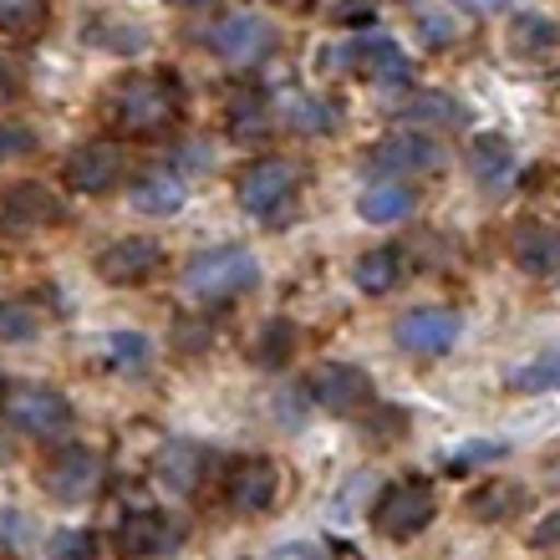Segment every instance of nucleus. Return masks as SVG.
Here are the masks:
<instances>
[{
	"label": "nucleus",
	"instance_id": "nucleus-1",
	"mask_svg": "<svg viewBox=\"0 0 560 560\" xmlns=\"http://www.w3.org/2000/svg\"><path fill=\"white\" fill-rule=\"evenodd\" d=\"M178 113H184V92H178L174 77L138 72V77H122L118 88L107 92V118L128 138L163 133V128L178 122Z\"/></svg>",
	"mask_w": 560,
	"mask_h": 560
},
{
	"label": "nucleus",
	"instance_id": "nucleus-2",
	"mask_svg": "<svg viewBox=\"0 0 560 560\" xmlns=\"http://www.w3.org/2000/svg\"><path fill=\"white\" fill-rule=\"evenodd\" d=\"M255 280H260V266H255V255L240 250V245L199 250L189 266H184V285H189V295H199V301H235V295L255 291Z\"/></svg>",
	"mask_w": 560,
	"mask_h": 560
},
{
	"label": "nucleus",
	"instance_id": "nucleus-3",
	"mask_svg": "<svg viewBox=\"0 0 560 560\" xmlns=\"http://www.w3.org/2000/svg\"><path fill=\"white\" fill-rule=\"evenodd\" d=\"M295 189H301V168L285 159H255L235 184L240 209L255 220H280L295 205Z\"/></svg>",
	"mask_w": 560,
	"mask_h": 560
},
{
	"label": "nucleus",
	"instance_id": "nucleus-4",
	"mask_svg": "<svg viewBox=\"0 0 560 560\" xmlns=\"http://www.w3.org/2000/svg\"><path fill=\"white\" fill-rule=\"evenodd\" d=\"M5 423L15 433H31V439H57L72 428V402L46 383H15L5 393Z\"/></svg>",
	"mask_w": 560,
	"mask_h": 560
},
{
	"label": "nucleus",
	"instance_id": "nucleus-5",
	"mask_svg": "<svg viewBox=\"0 0 560 560\" xmlns=\"http://www.w3.org/2000/svg\"><path fill=\"white\" fill-rule=\"evenodd\" d=\"M433 485L428 479H398V485L383 489V500L372 504V525L387 535V540H413L433 525Z\"/></svg>",
	"mask_w": 560,
	"mask_h": 560
},
{
	"label": "nucleus",
	"instance_id": "nucleus-6",
	"mask_svg": "<svg viewBox=\"0 0 560 560\" xmlns=\"http://www.w3.org/2000/svg\"><path fill=\"white\" fill-rule=\"evenodd\" d=\"M103 479H107L103 454H97V448H82V443L57 448V454L46 458V469H42V489L51 494V500H61V504L92 500V494L103 489Z\"/></svg>",
	"mask_w": 560,
	"mask_h": 560
},
{
	"label": "nucleus",
	"instance_id": "nucleus-7",
	"mask_svg": "<svg viewBox=\"0 0 560 560\" xmlns=\"http://www.w3.org/2000/svg\"><path fill=\"white\" fill-rule=\"evenodd\" d=\"M61 220H67V199L46 184H11L0 194V230H11V235H36Z\"/></svg>",
	"mask_w": 560,
	"mask_h": 560
},
{
	"label": "nucleus",
	"instance_id": "nucleus-8",
	"mask_svg": "<svg viewBox=\"0 0 560 560\" xmlns=\"http://www.w3.org/2000/svg\"><path fill=\"white\" fill-rule=\"evenodd\" d=\"M122 174H128V159H122L118 143H82L61 163V178L77 194H113L122 184Z\"/></svg>",
	"mask_w": 560,
	"mask_h": 560
},
{
	"label": "nucleus",
	"instance_id": "nucleus-9",
	"mask_svg": "<svg viewBox=\"0 0 560 560\" xmlns=\"http://www.w3.org/2000/svg\"><path fill=\"white\" fill-rule=\"evenodd\" d=\"M209 46L220 51L224 61H235V67H255V61H266L276 51V26H270L266 15H224L220 26L209 31Z\"/></svg>",
	"mask_w": 560,
	"mask_h": 560
},
{
	"label": "nucleus",
	"instance_id": "nucleus-10",
	"mask_svg": "<svg viewBox=\"0 0 560 560\" xmlns=\"http://www.w3.org/2000/svg\"><path fill=\"white\" fill-rule=\"evenodd\" d=\"M306 393L326 413H357L372 402V377L362 368H347V362H326V368L311 372Z\"/></svg>",
	"mask_w": 560,
	"mask_h": 560
},
{
	"label": "nucleus",
	"instance_id": "nucleus-11",
	"mask_svg": "<svg viewBox=\"0 0 560 560\" xmlns=\"http://www.w3.org/2000/svg\"><path fill=\"white\" fill-rule=\"evenodd\" d=\"M393 341L413 357H443L458 341V316L443 306H423V311H402L393 326Z\"/></svg>",
	"mask_w": 560,
	"mask_h": 560
},
{
	"label": "nucleus",
	"instance_id": "nucleus-12",
	"mask_svg": "<svg viewBox=\"0 0 560 560\" xmlns=\"http://www.w3.org/2000/svg\"><path fill=\"white\" fill-rule=\"evenodd\" d=\"M163 270V245L159 240H113L103 255H97V276L107 280V285H143V280H153Z\"/></svg>",
	"mask_w": 560,
	"mask_h": 560
},
{
	"label": "nucleus",
	"instance_id": "nucleus-13",
	"mask_svg": "<svg viewBox=\"0 0 560 560\" xmlns=\"http://www.w3.org/2000/svg\"><path fill=\"white\" fill-rule=\"evenodd\" d=\"M276 494H280V469L270 458H240L230 479H224V500H230L235 515H260V510L276 504Z\"/></svg>",
	"mask_w": 560,
	"mask_h": 560
},
{
	"label": "nucleus",
	"instance_id": "nucleus-14",
	"mask_svg": "<svg viewBox=\"0 0 560 560\" xmlns=\"http://www.w3.org/2000/svg\"><path fill=\"white\" fill-rule=\"evenodd\" d=\"M510 260H515L525 276H556L560 270V230L556 224H540V220L515 224V235H510Z\"/></svg>",
	"mask_w": 560,
	"mask_h": 560
},
{
	"label": "nucleus",
	"instance_id": "nucleus-15",
	"mask_svg": "<svg viewBox=\"0 0 560 560\" xmlns=\"http://www.w3.org/2000/svg\"><path fill=\"white\" fill-rule=\"evenodd\" d=\"M178 535H184V530H178L168 515H159V510H138V515H128L118 525V556H128V560L163 556Z\"/></svg>",
	"mask_w": 560,
	"mask_h": 560
},
{
	"label": "nucleus",
	"instance_id": "nucleus-16",
	"mask_svg": "<svg viewBox=\"0 0 560 560\" xmlns=\"http://www.w3.org/2000/svg\"><path fill=\"white\" fill-rule=\"evenodd\" d=\"M352 61H362V72H368L372 82H383V88H402V82L413 77V67H408V57H402V46L393 42V36H368V42H357Z\"/></svg>",
	"mask_w": 560,
	"mask_h": 560
},
{
	"label": "nucleus",
	"instance_id": "nucleus-17",
	"mask_svg": "<svg viewBox=\"0 0 560 560\" xmlns=\"http://www.w3.org/2000/svg\"><path fill=\"white\" fill-rule=\"evenodd\" d=\"M184 199H189V189H184V178L168 174V168H153V174H143L133 184V209H138V214H153V220L178 214V209H184Z\"/></svg>",
	"mask_w": 560,
	"mask_h": 560
},
{
	"label": "nucleus",
	"instance_id": "nucleus-18",
	"mask_svg": "<svg viewBox=\"0 0 560 560\" xmlns=\"http://www.w3.org/2000/svg\"><path fill=\"white\" fill-rule=\"evenodd\" d=\"M439 143L423 133H398L377 143V168H393V174H423V168H439Z\"/></svg>",
	"mask_w": 560,
	"mask_h": 560
},
{
	"label": "nucleus",
	"instance_id": "nucleus-19",
	"mask_svg": "<svg viewBox=\"0 0 560 560\" xmlns=\"http://www.w3.org/2000/svg\"><path fill=\"white\" fill-rule=\"evenodd\" d=\"M205 448L199 443H168L159 454V485L168 494H194L199 489V474H205Z\"/></svg>",
	"mask_w": 560,
	"mask_h": 560
},
{
	"label": "nucleus",
	"instance_id": "nucleus-20",
	"mask_svg": "<svg viewBox=\"0 0 560 560\" xmlns=\"http://www.w3.org/2000/svg\"><path fill=\"white\" fill-rule=\"evenodd\" d=\"M270 97L266 92H235L230 97V107H224V128H230V138H240V143H250V138H266L270 133Z\"/></svg>",
	"mask_w": 560,
	"mask_h": 560
},
{
	"label": "nucleus",
	"instance_id": "nucleus-21",
	"mask_svg": "<svg viewBox=\"0 0 560 560\" xmlns=\"http://www.w3.org/2000/svg\"><path fill=\"white\" fill-rule=\"evenodd\" d=\"M280 122H285L291 133H331V128H337V107L322 103V97H311V92H285V97H280Z\"/></svg>",
	"mask_w": 560,
	"mask_h": 560
},
{
	"label": "nucleus",
	"instance_id": "nucleus-22",
	"mask_svg": "<svg viewBox=\"0 0 560 560\" xmlns=\"http://www.w3.org/2000/svg\"><path fill=\"white\" fill-rule=\"evenodd\" d=\"M408 209H413V189L398 184V178H393V184H368L362 199H357V214L368 224H393V220H402Z\"/></svg>",
	"mask_w": 560,
	"mask_h": 560
},
{
	"label": "nucleus",
	"instance_id": "nucleus-23",
	"mask_svg": "<svg viewBox=\"0 0 560 560\" xmlns=\"http://www.w3.org/2000/svg\"><path fill=\"white\" fill-rule=\"evenodd\" d=\"M352 280H357V291L387 295L402 280V250H393V245H383V250H368L362 260H357Z\"/></svg>",
	"mask_w": 560,
	"mask_h": 560
},
{
	"label": "nucleus",
	"instance_id": "nucleus-24",
	"mask_svg": "<svg viewBox=\"0 0 560 560\" xmlns=\"http://www.w3.org/2000/svg\"><path fill=\"white\" fill-rule=\"evenodd\" d=\"M413 21H418V36H423L433 51H448V46L464 42V21L454 11H443L433 0H413Z\"/></svg>",
	"mask_w": 560,
	"mask_h": 560
},
{
	"label": "nucleus",
	"instance_id": "nucleus-25",
	"mask_svg": "<svg viewBox=\"0 0 560 560\" xmlns=\"http://www.w3.org/2000/svg\"><path fill=\"white\" fill-rule=\"evenodd\" d=\"M556 42H560V26L550 15H515V26H510V46H515L520 57H540Z\"/></svg>",
	"mask_w": 560,
	"mask_h": 560
},
{
	"label": "nucleus",
	"instance_id": "nucleus-26",
	"mask_svg": "<svg viewBox=\"0 0 560 560\" xmlns=\"http://www.w3.org/2000/svg\"><path fill=\"white\" fill-rule=\"evenodd\" d=\"M148 357H153V347H148V337H138V331H113V337H103V362L113 372H143Z\"/></svg>",
	"mask_w": 560,
	"mask_h": 560
},
{
	"label": "nucleus",
	"instance_id": "nucleus-27",
	"mask_svg": "<svg viewBox=\"0 0 560 560\" xmlns=\"http://www.w3.org/2000/svg\"><path fill=\"white\" fill-rule=\"evenodd\" d=\"M469 168L479 184H500V178L515 168V153H510L504 138H479V143L469 148Z\"/></svg>",
	"mask_w": 560,
	"mask_h": 560
},
{
	"label": "nucleus",
	"instance_id": "nucleus-28",
	"mask_svg": "<svg viewBox=\"0 0 560 560\" xmlns=\"http://www.w3.org/2000/svg\"><path fill=\"white\" fill-rule=\"evenodd\" d=\"M46 26V0H0V36H36Z\"/></svg>",
	"mask_w": 560,
	"mask_h": 560
},
{
	"label": "nucleus",
	"instance_id": "nucleus-29",
	"mask_svg": "<svg viewBox=\"0 0 560 560\" xmlns=\"http://www.w3.org/2000/svg\"><path fill=\"white\" fill-rule=\"evenodd\" d=\"M510 387H515V393H556L560 387V347L546 357H535L530 368L510 372Z\"/></svg>",
	"mask_w": 560,
	"mask_h": 560
},
{
	"label": "nucleus",
	"instance_id": "nucleus-30",
	"mask_svg": "<svg viewBox=\"0 0 560 560\" xmlns=\"http://www.w3.org/2000/svg\"><path fill=\"white\" fill-rule=\"evenodd\" d=\"M402 113L413 122H443V128H458V122H464V107H458L454 97H443V92H418Z\"/></svg>",
	"mask_w": 560,
	"mask_h": 560
},
{
	"label": "nucleus",
	"instance_id": "nucleus-31",
	"mask_svg": "<svg viewBox=\"0 0 560 560\" xmlns=\"http://www.w3.org/2000/svg\"><path fill=\"white\" fill-rule=\"evenodd\" d=\"M510 504H520V489L510 485H485L469 494V515L474 520H504L510 515Z\"/></svg>",
	"mask_w": 560,
	"mask_h": 560
},
{
	"label": "nucleus",
	"instance_id": "nucleus-32",
	"mask_svg": "<svg viewBox=\"0 0 560 560\" xmlns=\"http://www.w3.org/2000/svg\"><path fill=\"white\" fill-rule=\"evenodd\" d=\"M291 347H295V331L285 322H270L266 331H260V341H255V362L260 368H280L285 357H291Z\"/></svg>",
	"mask_w": 560,
	"mask_h": 560
},
{
	"label": "nucleus",
	"instance_id": "nucleus-33",
	"mask_svg": "<svg viewBox=\"0 0 560 560\" xmlns=\"http://www.w3.org/2000/svg\"><path fill=\"white\" fill-rule=\"evenodd\" d=\"M36 153V128L21 118H5L0 122V163H15V159H31Z\"/></svg>",
	"mask_w": 560,
	"mask_h": 560
},
{
	"label": "nucleus",
	"instance_id": "nucleus-34",
	"mask_svg": "<svg viewBox=\"0 0 560 560\" xmlns=\"http://www.w3.org/2000/svg\"><path fill=\"white\" fill-rule=\"evenodd\" d=\"M36 311L26 306V301H0V337L5 341H31L36 337Z\"/></svg>",
	"mask_w": 560,
	"mask_h": 560
},
{
	"label": "nucleus",
	"instance_id": "nucleus-35",
	"mask_svg": "<svg viewBox=\"0 0 560 560\" xmlns=\"http://www.w3.org/2000/svg\"><path fill=\"white\" fill-rule=\"evenodd\" d=\"M51 560H97V540H92L88 530H61L51 535V550H46Z\"/></svg>",
	"mask_w": 560,
	"mask_h": 560
},
{
	"label": "nucleus",
	"instance_id": "nucleus-36",
	"mask_svg": "<svg viewBox=\"0 0 560 560\" xmlns=\"http://www.w3.org/2000/svg\"><path fill=\"white\" fill-rule=\"evenodd\" d=\"M494 458H504V443H479V448H464L458 458H448L454 469H464V464H494Z\"/></svg>",
	"mask_w": 560,
	"mask_h": 560
},
{
	"label": "nucleus",
	"instance_id": "nucleus-37",
	"mask_svg": "<svg viewBox=\"0 0 560 560\" xmlns=\"http://www.w3.org/2000/svg\"><path fill=\"white\" fill-rule=\"evenodd\" d=\"M535 546H560V510L535 525Z\"/></svg>",
	"mask_w": 560,
	"mask_h": 560
},
{
	"label": "nucleus",
	"instance_id": "nucleus-38",
	"mask_svg": "<svg viewBox=\"0 0 560 560\" xmlns=\"http://www.w3.org/2000/svg\"><path fill=\"white\" fill-rule=\"evenodd\" d=\"M270 560H331V556H326V550H316V546H280Z\"/></svg>",
	"mask_w": 560,
	"mask_h": 560
},
{
	"label": "nucleus",
	"instance_id": "nucleus-39",
	"mask_svg": "<svg viewBox=\"0 0 560 560\" xmlns=\"http://www.w3.org/2000/svg\"><path fill=\"white\" fill-rule=\"evenodd\" d=\"M11 92H21V77L11 72V61H0V97H11Z\"/></svg>",
	"mask_w": 560,
	"mask_h": 560
},
{
	"label": "nucleus",
	"instance_id": "nucleus-40",
	"mask_svg": "<svg viewBox=\"0 0 560 560\" xmlns=\"http://www.w3.org/2000/svg\"><path fill=\"white\" fill-rule=\"evenodd\" d=\"M337 11L341 15H362V11H372V0H337Z\"/></svg>",
	"mask_w": 560,
	"mask_h": 560
},
{
	"label": "nucleus",
	"instance_id": "nucleus-41",
	"mask_svg": "<svg viewBox=\"0 0 560 560\" xmlns=\"http://www.w3.org/2000/svg\"><path fill=\"white\" fill-rule=\"evenodd\" d=\"M469 11H479V15H489V11H500V5H510V0H464Z\"/></svg>",
	"mask_w": 560,
	"mask_h": 560
}]
</instances>
